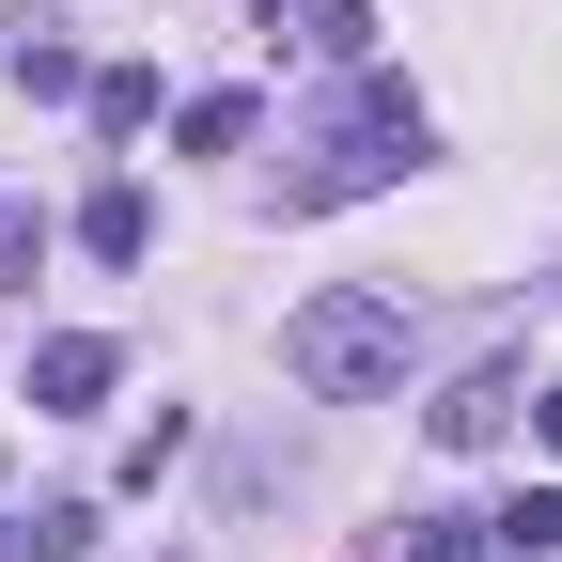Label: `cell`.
Here are the masks:
<instances>
[{"label": "cell", "instance_id": "cell-1", "mask_svg": "<svg viewBox=\"0 0 562 562\" xmlns=\"http://www.w3.org/2000/svg\"><path fill=\"white\" fill-rule=\"evenodd\" d=\"M281 375L328 391V406H360L406 375V297H375V281H328V297H297V328H281Z\"/></svg>", "mask_w": 562, "mask_h": 562}, {"label": "cell", "instance_id": "cell-2", "mask_svg": "<svg viewBox=\"0 0 562 562\" xmlns=\"http://www.w3.org/2000/svg\"><path fill=\"white\" fill-rule=\"evenodd\" d=\"M406 157H422V110H406V94H375V110H360V125H344L328 157L297 172V203H360V188H391Z\"/></svg>", "mask_w": 562, "mask_h": 562}, {"label": "cell", "instance_id": "cell-3", "mask_svg": "<svg viewBox=\"0 0 562 562\" xmlns=\"http://www.w3.org/2000/svg\"><path fill=\"white\" fill-rule=\"evenodd\" d=\"M110 375H125V360H110L94 328H63V344H32V422H79V406H110Z\"/></svg>", "mask_w": 562, "mask_h": 562}, {"label": "cell", "instance_id": "cell-4", "mask_svg": "<svg viewBox=\"0 0 562 562\" xmlns=\"http://www.w3.org/2000/svg\"><path fill=\"white\" fill-rule=\"evenodd\" d=\"M0 79H16V94H94V63L63 47L47 16H16V32H0Z\"/></svg>", "mask_w": 562, "mask_h": 562}, {"label": "cell", "instance_id": "cell-5", "mask_svg": "<svg viewBox=\"0 0 562 562\" xmlns=\"http://www.w3.org/2000/svg\"><path fill=\"white\" fill-rule=\"evenodd\" d=\"M422 422H438V453H484V438L516 422V375H453L438 406H422Z\"/></svg>", "mask_w": 562, "mask_h": 562}, {"label": "cell", "instance_id": "cell-6", "mask_svg": "<svg viewBox=\"0 0 562 562\" xmlns=\"http://www.w3.org/2000/svg\"><path fill=\"white\" fill-rule=\"evenodd\" d=\"M281 16H297L313 63H360V47H375V0H266V32H281Z\"/></svg>", "mask_w": 562, "mask_h": 562}, {"label": "cell", "instance_id": "cell-7", "mask_svg": "<svg viewBox=\"0 0 562 562\" xmlns=\"http://www.w3.org/2000/svg\"><path fill=\"white\" fill-rule=\"evenodd\" d=\"M79 250L94 266H140V250H157V203H140V188H94L79 203Z\"/></svg>", "mask_w": 562, "mask_h": 562}, {"label": "cell", "instance_id": "cell-8", "mask_svg": "<svg viewBox=\"0 0 562 562\" xmlns=\"http://www.w3.org/2000/svg\"><path fill=\"white\" fill-rule=\"evenodd\" d=\"M360 562H484V531H469V516H406V531H375Z\"/></svg>", "mask_w": 562, "mask_h": 562}, {"label": "cell", "instance_id": "cell-9", "mask_svg": "<svg viewBox=\"0 0 562 562\" xmlns=\"http://www.w3.org/2000/svg\"><path fill=\"white\" fill-rule=\"evenodd\" d=\"M250 125H266L250 94H188V110H172V140H188V157H235V140H250Z\"/></svg>", "mask_w": 562, "mask_h": 562}, {"label": "cell", "instance_id": "cell-10", "mask_svg": "<svg viewBox=\"0 0 562 562\" xmlns=\"http://www.w3.org/2000/svg\"><path fill=\"white\" fill-rule=\"evenodd\" d=\"M79 547H94V516H79V501H47V516L0 531V562H79Z\"/></svg>", "mask_w": 562, "mask_h": 562}, {"label": "cell", "instance_id": "cell-11", "mask_svg": "<svg viewBox=\"0 0 562 562\" xmlns=\"http://www.w3.org/2000/svg\"><path fill=\"white\" fill-rule=\"evenodd\" d=\"M484 547H501V562H547V547H562V484H531L516 516H484Z\"/></svg>", "mask_w": 562, "mask_h": 562}, {"label": "cell", "instance_id": "cell-12", "mask_svg": "<svg viewBox=\"0 0 562 562\" xmlns=\"http://www.w3.org/2000/svg\"><path fill=\"white\" fill-rule=\"evenodd\" d=\"M94 125L125 140V125H157V79H140V63H110V79H94Z\"/></svg>", "mask_w": 562, "mask_h": 562}, {"label": "cell", "instance_id": "cell-13", "mask_svg": "<svg viewBox=\"0 0 562 562\" xmlns=\"http://www.w3.org/2000/svg\"><path fill=\"white\" fill-rule=\"evenodd\" d=\"M531 438H547V453H562V391H531Z\"/></svg>", "mask_w": 562, "mask_h": 562}]
</instances>
